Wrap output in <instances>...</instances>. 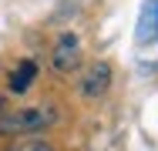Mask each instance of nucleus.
<instances>
[{
	"label": "nucleus",
	"mask_w": 158,
	"mask_h": 151,
	"mask_svg": "<svg viewBox=\"0 0 158 151\" xmlns=\"http://www.w3.org/2000/svg\"><path fill=\"white\" fill-rule=\"evenodd\" d=\"M34 77H37V64H34V60H20V64L14 67V74H10V91H14V94L31 91Z\"/></svg>",
	"instance_id": "5"
},
{
	"label": "nucleus",
	"mask_w": 158,
	"mask_h": 151,
	"mask_svg": "<svg viewBox=\"0 0 158 151\" xmlns=\"http://www.w3.org/2000/svg\"><path fill=\"white\" fill-rule=\"evenodd\" d=\"M0 108H3V101H0Z\"/></svg>",
	"instance_id": "7"
},
{
	"label": "nucleus",
	"mask_w": 158,
	"mask_h": 151,
	"mask_svg": "<svg viewBox=\"0 0 158 151\" xmlns=\"http://www.w3.org/2000/svg\"><path fill=\"white\" fill-rule=\"evenodd\" d=\"M51 60H54V71H61V74L77 71V64H81V40H77L74 34H61V40H57Z\"/></svg>",
	"instance_id": "2"
},
{
	"label": "nucleus",
	"mask_w": 158,
	"mask_h": 151,
	"mask_svg": "<svg viewBox=\"0 0 158 151\" xmlns=\"http://www.w3.org/2000/svg\"><path fill=\"white\" fill-rule=\"evenodd\" d=\"M108 88H111V64H108V60L91 64L88 74L81 77V94H84V97H101Z\"/></svg>",
	"instance_id": "3"
},
{
	"label": "nucleus",
	"mask_w": 158,
	"mask_h": 151,
	"mask_svg": "<svg viewBox=\"0 0 158 151\" xmlns=\"http://www.w3.org/2000/svg\"><path fill=\"white\" fill-rule=\"evenodd\" d=\"M27 151H54V148H51V145H44V141H34Z\"/></svg>",
	"instance_id": "6"
},
{
	"label": "nucleus",
	"mask_w": 158,
	"mask_h": 151,
	"mask_svg": "<svg viewBox=\"0 0 158 151\" xmlns=\"http://www.w3.org/2000/svg\"><path fill=\"white\" fill-rule=\"evenodd\" d=\"M57 121V108L51 104H34V108H20L14 114H0V131L3 134H31V131H44Z\"/></svg>",
	"instance_id": "1"
},
{
	"label": "nucleus",
	"mask_w": 158,
	"mask_h": 151,
	"mask_svg": "<svg viewBox=\"0 0 158 151\" xmlns=\"http://www.w3.org/2000/svg\"><path fill=\"white\" fill-rule=\"evenodd\" d=\"M135 37H138V44L158 40V0H145L141 17H138V30H135Z\"/></svg>",
	"instance_id": "4"
}]
</instances>
